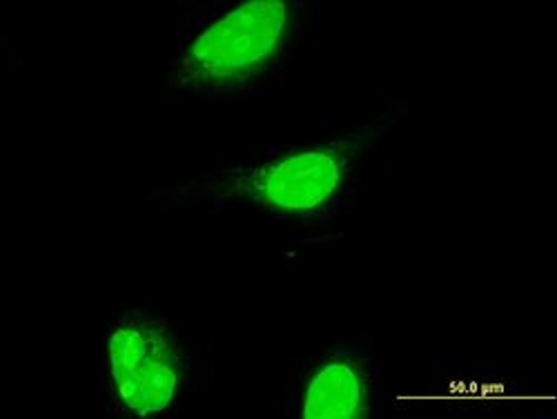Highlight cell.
I'll return each instance as SVG.
<instances>
[{
    "mask_svg": "<svg viewBox=\"0 0 557 419\" xmlns=\"http://www.w3.org/2000/svg\"><path fill=\"white\" fill-rule=\"evenodd\" d=\"M290 29V8L276 0L246 3L203 32L176 65L185 87L221 91L263 72L282 52Z\"/></svg>",
    "mask_w": 557,
    "mask_h": 419,
    "instance_id": "1",
    "label": "cell"
},
{
    "mask_svg": "<svg viewBox=\"0 0 557 419\" xmlns=\"http://www.w3.org/2000/svg\"><path fill=\"white\" fill-rule=\"evenodd\" d=\"M108 357L116 399L129 412H159L174 399L181 384V359L159 323L141 319L116 323Z\"/></svg>",
    "mask_w": 557,
    "mask_h": 419,
    "instance_id": "2",
    "label": "cell"
},
{
    "mask_svg": "<svg viewBox=\"0 0 557 419\" xmlns=\"http://www.w3.org/2000/svg\"><path fill=\"white\" fill-rule=\"evenodd\" d=\"M344 178L342 157L310 150L282 161L235 172L230 193L278 212H312L326 204Z\"/></svg>",
    "mask_w": 557,
    "mask_h": 419,
    "instance_id": "3",
    "label": "cell"
},
{
    "mask_svg": "<svg viewBox=\"0 0 557 419\" xmlns=\"http://www.w3.org/2000/svg\"><path fill=\"white\" fill-rule=\"evenodd\" d=\"M370 408L368 384L357 366L335 359L323 366L308 386L304 417L308 419H357Z\"/></svg>",
    "mask_w": 557,
    "mask_h": 419,
    "instance_id": "4",
    "label": "cell"
}]
</instances>
